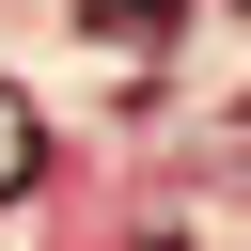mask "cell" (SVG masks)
I'll list each match as a JSON object with an SVG mask.
<instances>
[{"label":"cell","mask_w":251,"mask_h":251,"mask_svg":"<svg viewBox=\"0 0 251 251\" xmlns=\"http://www.w3.org/2000/svg\"><path fill=\"white\" fill-rule=\"evenodd\" d=\"M31 173H47V126H31V94H16V78H0V204H16V188H31Z\"/></svg>","instance_id":"cell-1"},{"label":"cell","mask_w":251,"mask_h":251,"mask_svg":"<svg viewBox=\"0 0 251 251\" xmlns=\"http://www.w3.org/2000/svg\"><path fill=\"white\" fill-rule=\"evenodd\" d=\"M94 31H126V47H157V0H78Z\"/></svg>","instance_id":"cell-2"},{"label":"cell","mask_w":251,"mask_h":251,"mask_svg":"<svg viewBox=\"0 0 251 251\" xmlns=\"http://www.w3.org/2000/svg\"><path fill=\"white\" fill-rule=\"evenodd\" d=\"M235 16H251V0H235Z\"/></svg>","instance_id":"cell-3"}]
</instances>
